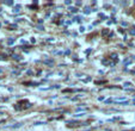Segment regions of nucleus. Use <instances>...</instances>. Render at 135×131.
<instances>
[{
    "label": "nucleus",
    "mask_w": 135,
    "mask_h": 131,
    "mask_svg": "<svg viewBox=\"0 0 135 131\" xmlns=\"http://www.w3.org/2000/svg\"><path fill=\"white\" fill-rule=\"evenodd\" d=\"M108 31H109L108 29H107V30H104V31L102 32V35H103V36H104V35H107V33H108Z\"/></svg>",
    "instance_id": "nucleus-3"
},
{
    "label": "nucleus",
    "mask_w": 135,
    "mask_h": 131,
    "mask_svg": "<svg viewBox=\"0 0 135 131\" xmlns=\"http://www.w3.org/2000/svg\"><path fill=\"white\" fill-rule=\"evenodd\" d=\"M13 58H14V60H20V56H18V55H13Z\"/></svg>",
    "instance_id": "nucleus-1"
},
{
    "label": "nucleus",
    "mask_w": 135,
    "mask_h": 131,
    "mask_svg": "<svg viewBox=\"0 0 135 131\" xmlns=\"http://www.w3.org/2000/svg\"><path fill=\"white\" fill-rule=\"evenodd\" d=\"M111 58L116 60V58H117V55H116V54H112V55H111Z\"/></svg>",
    "instance_id": "nucleus-2"
},
{
    "label": "nucleus",
    "mask_w": 135,
    "mask_h": 131,
    "mask_svg": "<svg viewBox=\"0 0 135 131\" xmlns=\"http://www.w3.org/2000/svg\"><path fill=\"white\" fill-rule=\"evenodd\" d=\"M130 32H132V35H135V30H132Z\"/></svg>",
    "instance_id": "nucleus-4"
}]
</instances>
